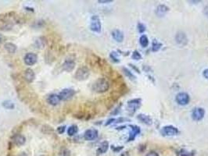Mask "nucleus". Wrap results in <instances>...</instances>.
<instances>
[{
  "label": "nucleus",
  "mask_w": 208,
  "mask_h": 156,
  "mask_svg": "<svg viewBox=\"0 0 208 156\" xmlns=\"http://www.w3.org/2000/svg\"><path fill=\"white\" fill-rule=\"evenodd\" d=\"M18 23V16L14 12L0 14V30L4 31H9L13 27Z\"/></svg>",
  "instance_id": "f257e3e1"
},
{
  "label": "nucleus",
  "mask_w": 208,
  "mask_h": 156,
  "mask_svg": "<svg viewBox=\"0 0 208 156\" xmlns=\"http://www.w3.org/2000/svg\"><path fill=\"white\" fill-rule=\"evenodd\" d=\"M109 88V83L106 78H99L93 83L92 90L96 93H104Z\"/></svg>",
  "instance_id": "f03ea898"
},
{
  "label": "nucleus",
  "mask_w": 208,
  "mask_h": 156,
  "mask_svg": "<svg viewBox=\"0 0 208 156\" xmlns=\"http://www.w3.org/2000/svg\"><path fill=\"white\" fill-rule=\"evenodd\" d=\"M90 75V70L88 67H81L76 70L75 74H74V78L79 81H83V80H87Z\"/></svg>",
  "instance_id": "7ed1b4c3"
},
{
  "label": "nucleus",
  "mask_w": 208,
  "mask_h": 156,
  "mask_svg": "<svg viewBox=\"0 0 208 156\" xmlns=\"http://www.w3.org/2000/svg\"><path fill=\"white\" fill-rule=\"evenodd\" d=\"M90 30L95 33H100L102 30V24L99 17L97 15H93L90 20Z\"/></svg>",
  "instance_id": "20e7f679"
},
{
  "label": "nucleus",
  "mask_w": 208,
  "mask_h": 156,
  "mask_svg": "<svg viewBox=\"0 0 208 156\" xmlns=\"http://www.w3.org/2000/svg\"><path fill=\"white\" fill-rule=\"evenodd\" d=\"M142 105V99L135 98L129 100L127 104V109L130 114H134Z\"/></svg>",
  "instance_id": "39448f33"
},
{
  "label": "nucleus",
  "mask_w": 208,
  "mask_h": 156,
  "mask_svg": "<svg viewBox=\"0 0 208 156\" xmlns=\"http://www.w3.org/2000/svg\"><path fill=\"white\" fill-rule=\"evenodd\" d=\"M75 94V91L71 88H64L58 94L61 101H68L72 98Z\"/></svg>",
  "instance_id": "423d86ee"
},
{
  "label": "nucleus",
  "mask_w": 208,
  "mask_h": 156,
  "mask_svg": "<svg viewBox=\"0 0 208 156\" xmlns=\"http://www.w3.org/2000/svg\"><path fill=\"white\" fill-rule=\"evenodd\" d=\"M179 130L178 128H176L174 126H165L163 127V128L161 129L160 130V133L163 136H166V137H172V136H175L179 133Z\"/></svg>",
  "instance_id": "0eeeda50"
},
{
  "label": "nucleus",
  "mask_w": 208,
  "mask_h": 156,
  "mask_svg": "<svg viewBox=\"0 0 208 156\" xmlns=\"http://www.w3.org/2000/svg\"><path fill=\"white\" fill-rule=\"evenodd\" d=\"M175 100L179 105L184 106V105H188L190 101V97L187 93L180 92L176 95Z\"/></svg>",
  "instance_id": "6e6552de"
},
{
  "label": "nucleus",
  "mask_w": 208,
  "mask_h": 156,
  "mask_svg": "<svg viewBox=\"0 0 208 156\" xmlns=\"http://www.w3.org/2000/svg\"><path fill=\"white\" fill-rule=\"evenodd\" d=\"M204 116H205V110L200 107H196V108H193V112H192V118L195 121L202 120Z\"/></svg>",
  "instance_id": "1a4fd4ad"
},
{
  "label": "nucleus",
  "mask_w": 208,
  "mask_h": 156,
  "mask_svg": "<svg viewBox=\"0 0 208 156\" xmlns=\"http://www.w3.org/2000/svg\"><path fill=\"white\" fill-rule=\"evenodd\" d=\"M10 142L12 143L13 145L16 146H20L24 145L26 142V138L24 135L20 134V133H16V134H13L12 138H11Z\"/></svg>",
  "instance_id": "9d476101"
},
{
  "label": "nucleus",
  "mask_w": 208,
  "mask_h": 156,
  "mask_svg": "<svg viewBox=\"0 0 208 156\" xmlns=\"http://www.w3.org/2000/svg\"><path fill=\"white\" fill-rule=\"evenodd\" d=\"M75 61L74 59H71V58H67L66 60L63 62V63L62 64V69L63 70L66 72H71L73 71V70L75 67Z\"/></svg>",
  "instance_id": "9b49d317"
},
{
  "label": "nucleus",
  "mask_w": 208,
  "mask_h": 156,
  "mask_svg": "<svg viewBox=\"0 0 208 156\" xmlns=\"http://www.w3.org/2000/svg\"><path fill=\"white\" fill-rule=\"evenodd\" d=\"M38 60V56L35 53H28L25 55L24 58V63L27 66H33L37 63Z\"/></svg>",
  "instance_id": "f8f14e48"
},
{
  "label": "nucleus",
  "mask_w": 208,
  "mask_h": 156,
  "mask_svg": "<svg viewBox=\"0 0 208 156\" xmlns=\"http://www.w3.org/2000/svg\"><path fill=\"white\" fill-rule=\"evenodd\" d=\"M98 130L96 129H89V130H87L84 133V138L86 141H94L96 138H98Z\"/></svg>",
  "instance_id": "ddd939ff"
},
{
  "label": "nucleus",
  "mask_w": 208,
  "mask_h": 156,
  "mask_svg": "<svg viewBox=\"0 0 208 156\" xmlns=\"http://www.w3.org/2000/svg\"><path fill=\"white\" fill-rule=\"evenodd\" d=\"M175 40L176 42L179 44V45L182 46H185L188 44V38H187L186 34L182 31H179L175 35Z\"/></svg>",
  "instance_id": "4468645a"
},
{
  "label": "nucleus",
  "mask_w": 208,
  "mask_h": 156,
  "mask_svg": "<svg viewBox=\"0 0 208 156\" xmlns=\"http://www.w3.org/2000/svg\"><path fill=\"white\" fill-rule=\"evenodd\" d=\"M128 127L131 128V130L129 132V138H128V141H132L136 139V136L139 134L141 132L140 128L136 125H128Z\"/></svg>",
  "instance_id": "2eb2a0df"
},
{
  "label": "nucleus",
  "mask_w": 208,
  "mask_h": 156,
  "mask_svg": "<svg viewBox=\"0 0 208 156\" xmlns=\"http://www.w3.org/2000/svg\"><path fill=\"white\" fill-rule=\"evenodd\" d=\"M24 79L27 83H32L35 79V73L34 70H31V68L27 69L24 71Z\"/></svg>",
  "instance_id": "dca6fc26"
},
{
  "label": "nucleus",
  "mask_w": 208,
  "mask_h": 156,
  "mask_svg": "<svg viewBox=\"0 0 208 156\" xmlns=\"http://www.w3.org/2000/svg\"><path fill=\"white\" fill-rule=\"evenodd\" d=\"M47 102H48L50 105H52V106H56V105H58L60 103V97H59L58 94H51L47 97L46 98Z\"/></svg>",
  "instance_id": "f3484780"
},
{
  "label": "nucleus",
  "mask_w": 208,
  "mask_h": 156,
  "mask_svg": "<svg viewBox=\"0 0 208 156\" xmlns=\"http://www.w3.org/2000/svg\"><path fill=\"white\" fill-rule=\"evenodd\" d=\"M168 11H169V8L168 6H165V5H159L157 7L155 13H156V15L157 17H162L166 15L168 13Z\"/></svg>",
  "instance_id": "a211bd4d"
},
{
  "label": "nucleus",
  "mask_w": 208,
  "mask_h": 156,
  "mask_svg": "<svg viewBox=\"0 0 208 156\" xmlns=\"http://www.w3.org/2000/svg\"><path fill=\"white\" fill-rule=\"evenodd\" d=\"M111 35L117 42H122L124 41V38H125L124 33L118 29L114 30L111 33Z\"/></svg>",
  "instance_id": "6ab92c4d"
},
{
  "label": "nucleus",
  "mask_w": 208,
  "mask_h": 156,
  "mask_svg": "<svg viewBox=\"0 0 208 156\" xmlns=\"http://www.w3.org/2000/svg\"><path fill=\"white\" fill-rule=\"evenodd\" d=\"M137 119H139V121H141L142 123L146 124V125L150 126L153 123V119H152V118L150 117V116H148V115L139 114L138 115Z\"/></svg>",
  "instance_id": "aec40b11"
},
{
  "label": "nucleus",
  "mask_w": 208,
  "mask_h": 156,
  "mask_svg": "<svg viewBox=\"0 0 208 156\" xmlns=\"http://www.w3.org/2000/svg\"><path fill=\"white\" fill-rule=\"evenodd\" d=\"M108 148H109V143H108V141H104V142L101 143L99 147L98 148L97 151H96L97 155H102V154L106 153L107 152Z\"/></svg>",
  "instance_id": "412c9836"
},
{
  "label": "nucleus",
  "mask_w": 208,
  "mask_h": 156,
  "mask_svg": "<svg viewBox=\"0 0 208 156\" xmlns=\"http://www.w3.org/2000/svg\"><path fill=\"white\" fill-rule=\"evenodd\" d=\"M4 48L9 54H13V53H16L17 49V45L13 43H11V42H7V43L5 44Z\"/></svg>",
  "instance_id": "4be33fe9"
},
{
  "label": "nucleus",
  "mask_w": 208,
  "mask_h": 156,
  "mask_svg": "<svg viewBox=\"0 0 208 156\" xmlns=\"http://www.w3.org/2000/svg\"><path fill=\"white\" fill-rule=\"evenodd\" d=\"M2 105H3V108H6V109L12 110V109H14V108H15V104H14L13 102L10 100H6V101H4V102H3Z\"/></svg>",
  "instance_id": "5701e85b"
},
{
  "label": "nucleus",
  "mask_w": 208,
  "mask_h": 156,
  "mask_svg": "<svg viewBox=\"0 0 208 156\" xmlns=\"http://www.w3.org/2000/svg\"><path fill=\"white\" fill-rule=\"evenodd\" d=\"M77 132H78V127H77V125H71V127H68L67 134L69 136H74L75 134H77Z\"/></svg>",
  "instance_id": "b1692460"
},
{
  "label": "nucleus",
  "mask_w": 208,
  "mask_h": 156,
  "mask_svg": "<svg viewBox=\"0 0 208 156\" xmlns=\"http://www.w3.org/2000/svg\"><path fill=\"white\" fill-rule=\"evenodd\" d=\"M139 43H140L141 46H142V48H146V47L148 46L149 45L148 37H147V35H145V34H142V35L140 37V38H139Z\"/></svg>",
  "instance_id": "393cba45"
},
{
  "label": "nucleus",
  "mask_w": 208,
  "mask_h": 156,
  "mask_svg": "<svg viewBox=\"0 0 208 156\" xmlns=\"http://www.w3.org/2000/svg\"><path fill=\"white\" fill-rule=\"evenodd\" d=\"M162 45H163L162 43H160L158 41H157L156 39H154V40L153 41V43H152V51L154 52V53L158 52L159 50L161 48Z\"/></svg>",
  "instance_id": "a878e982"
},
{
  "label": "nucleus",
  "mask_w": 208,
  "mask_h": 156,
  "mask_svg": "<svg viewBox=\"0 0 208 156\" xmlns=\"http://www.w3.org/2000/svg\"><path fill=\"white\" fill-rule=\"evenodd\" d=\"M194 152H189L185 149H180L177 152V156H194Z\"/></svg>",
  "instance_id": "bb28decb"
},
{
  "label": "nucleus",
  "mask_w": 208,
  "mask_h": 156,
  "mask_svg": "<svg viewBox=\"0 0 208 156\" xmlns=\"http://www.w3.org/2000/svg\"><path fill=\"white\" fill-rule=\"evenodd\" d=\"M122 71L124 72V73L125 74V76H126L127 78H129L130 80H136V76H135V75L133 74V73H131L129 70H128V69L125 68V67H123V68H122Z\"/></svg>",
  "instance_id": "cd10ccee"
},
{
  "label": "nucleus",
  "mask_w": 208,
  "mask_h": 156,
  "mask_svg": "<svg viewBox=\"0 0 208 156\" xmlns=\"http://www.w3.org/2000/svg\"><path fill=\"white\" fill-rule=\"evenodd\" d=\"M45 43H46V40H45L44 38H39L35 42L36 45H37L39 48H42V47L45 46Z\"/></svg>",
  "instance_id": "c85d7f7f"
},
{
  "label": "nucleus",
  "mask_w": 208,
  "mask_h": 156,
  "mask_svg": "<svg viewBox=\"0 0 208 156\" xmlns=\"http://www.w3.org/2000/svg\"><path fill=\"white\" fill-rule=\"evenodd\" d=\"M109 58L113 60V62L114 63H119L120 62V59L118 58V53H116V52H111L110 54H109Z\"/></svg>",
  "instance_id": "c756f323"
},
{
  "label": "nucleus",
  "mask_w": 208,
  "mask_h": 156,
  "mask_svg": "<svg viewBox=\"0 0 208 156\" xmlns=\"http://www.w3.org/2000/svg\"><path fill=\"white\" fill-rule=\"evenodd\" d=\"M42 130L44 133H45V134H50V133H52V132H53V129L48 125L42 126Z\"/></svg>",
  "instance_id": "7c9ffc66"
},
{
  "label": "nucleus",
  "mask_w": 208,
  "mask_h": 156,
  "mask_svg": "<svg viewBox=\"0 0 208 156\" xmlns=\"http://www.w3.org/2000/svg\"><path fill=\"white\" fill-rule=\"evenodd\" d=\"M131 58H132L133 59H135V60H140V59H142V55H141V53H139V52L138 51H134L132 53V55H131Z\"/></svg>",
  "instance_id": "2f4dec72"
},
{
  "label": "nucleus",
  "mask_w": 208,
  "mask_h": 156,
  "mask_svg": "<svg viewBox=\"0 0 208 156\" xmlns=\"http://www.w3.org/2000/svg\"><path fill=\"white\" fill-rule=\"evenodd\" d=\"M137 28H138V31H139V33L145 32L146 29H147L146 26L142 23H138V24H137Z\"/></svg>",
  "instance_id": "473e14b6"
},
{
  "label": "nucleus",
  "mask_w": 208,
  "mask_h": 156,
  "mask_svg": "<svg viewBox=\"0 0 208 156\" xmlns=\"http://www.w3.org/2000/svg\"><path fill=\"white\" fill-rule=\"evenodd\" d=\"M127 121H130V119H127V118L120 117V118H118V119H115V120H114V123H120L127 122Z\"/></svg>",
  "instance_id": "72a5a7b5"
},
{
  "label": "nucleus",
  "mask_w": 208,
  "mask_h": 156,
  "mask_svg": "<svg viewBox=\"0 0 208 156\" xmlns=\"http://www.w3.org/2000/svg\"><path fill=\"white\" fill-rule=\"evenodd\" d=\"M123 148H124L123 146H114V145L111 146V149H112L114 152H120Z\"/></svg>",
  "instance_id": "f704fd0d"
},
{
  "label": "nucleus",
  "mask_w": 208,
  "mask_h": 156,
  "mask_svg": "<svg viewBox=\"0 0 208 156\" xmlns=\"http://www.w3.org/2000/svg\"><path fill=\"white\" fill-rule=\"evenodd\" d=\"M65 130H66V126H60V127H59L58 128H57V132H58V133H60V134H62V133H64Z\"/></svg>",
  "instance_id": "c9c22d12"
},
{
  "label": "nucleus",
  "mask_w": 208,
  "mask_h": 156,
  "mask_svg": "<svg viewBox=\"0 0 208 156\" xmlns=\"http://www.w3.org/2000/svg\"><path fill=\"white\" fill-rule=\"evenodd\" d=\"M120 107H121V104H120V105H119V106H117V108H115V110H114V111L113 112V113H111V115H117V114H118V113H119V112H120Z\"/></svg>",
  "instance_id": "e433bc0d"
},
{
  "label": "nucleus",
  "mask_w": 208,
  "mask_h": 156,
  "mask_svg": "<svg viewBox=\"0 0 208 156\" xmlns=\"http://www.w3.org/2000/svg\"><path fill=\"white\" fill-rule=\"evenodd\" d=\"M146 156H159V154L157 153V152H154V151H152V152H150L149 153H147Z\"/></svg>",
  "instance_id": "4c0bfd02"
},
{
  "label": "nucleus",
  "mask_w": 208,
  "mask_h": 156,
  "mask_svg": "<svg viewBox=\"0 0 208 156\" xmlns=\"http://www.w3.org/2000/svg\"><path fill=\"white\" fill-rule=\"evenodd\" d=\"M63 156H70L71 155V152H70L69 150H67V149H65L64 151H63Z\"/></svg>",
  "instance_id": "58836bf2"
},
{
  "label": "nucleus",
  "mask_w": 208,
  "mask_h": 156,
  "mask_svg": "<svg viewBox=\"0 0 208 156\" xmlns=\"http://www.w3.org/2000/svg\"><path fill=\"white\" fill-rule=\"evenodd\" d=\"M203 76H204V78L208 80V69H206V70H204V72H203Z\"/></svg>",
  "instance_id": "ea45409f"
},
{
  "label": "nucleus",
  "mask_w": 208,
  "mask_h": 156,
  "mask_svg": "<svg viewBox=\"0 0 208 156\" xmlns=\"http://www.w3.org/2000/svg\"><path fill=\"white\" fill-rule=\"evenodd\" d=\"M114 120H115V119H108L107 122H106V123H105V125L108 126V125H109V124H111V123H114Z\"/></svg>",
  "instance_id": "a19ab883"
},
{
  "label": "nucleus",
  "mask_w": 208,
  "mask_h": 156,
  "mask_svg": "<svg viewBox=\"0 0 208 156\" xmlns=\"http://www.w3.org/2000/svg\"><path fill=\"white\" fill-rule=\"evenodd\" d=\"M98 3H113V0H106V1H104V0H99L98 1Z\"/></svg>",
  "instance_id": "79ce46f5"
},
{
  "label": "nucleus",
  "mask_w": 208,
  "mask_h": 156,
  "mask_svg": "<svg viewBox=\"0 0 208 156\" xmlns=\"http://www.w3.org/2000/svg\"><path fill=\"white\" fill-rule=\"evenodd\" d=\"M204 15H206L207 17H208V6H207L205 8H204Z\"/></svg>",
  "instance_id": "37998d69"
},
{
  "label": "nucleus",
  "mask_w": 208,
  "mask_h": 156,
  "mask_svg": "<svg viewBox=\"0 0 208 156\" xmlns=\"http://www.w3.org/2000/svg\"><path fill=\"white\" fill-rule=\"evenodd\" d=\"M4 40H5V37L3 35V34H0V44L3 43V42H4Z\"/></svg>",
  "instance_id": "c03bdc74"
},
{
  "label": "nucleus",
  "mask_w": 208,
  "mask_h": 156,
  "mask_svg": "<svg viewBox=\"0 0 208 156\" xmlns=\"http://www.w3.org/2000/svg\"><path fill=\"white\" fill-rule=\"evenodd\" d=\"M25 9H27L28 11H31V12H34V9L31 7H28V6H25Z\"/></svg>",
  "instance_id": "a18cd8bd"
},
{
  "label": "nucleus",
  "mask_w": 208,
  "mask_h": 156,
  "mask_svg": "<svg viewBox=\"0 0 208 156\" xmlns=\"http://www.w3.org/2000/svg\"><path fill=\"white\" fill-rule=\"evenodd\" d=\"M130 66H131V67H132V68H133V69H134V70H136V71H137V73H140V72H139V70H138V69H137V68H136V67H135V66H134V65H131V64H130Z\"/></svg>",
  "instance_id": "49530a36"
},
{
  "label": "nucleus",
  "mask_w": 208,
  "mask_h": 156,
  "mask_svg": "<svg viewBox=\"0 0 208 156\" xmlns=\"http://www.w3.org/2000/svg\"><path fill=\"white\" fill-rule=\"evenodd\" d=\"M18 156H27V155L24 153V152H22V153L20 154V155H19Z\"/></svg>",
  "instance_id": "de8ad7c7"
},
{
  "label": "nucleus",
  "mask_w": 208,
  "mask_h": 156,
  "mask_svg": "<svg viewBox=\"0 0 208 156\" xmlns=\"http://www.w3.org/2000/svg\"><path fill=\"white\" fill-rule=\"evenodd\" d=\"M7 156H13V155H12V154L9 153V154H8V155H7Z\"/></svg>",
  "instance_id": "09e8293b"
},
{
  "label": "nucleus",
  "mask_w": 208,
  "mask_h": 156,
  "mask_svg": "<svg viewBox=\"0 0 208 156\" xmlns=\"http://www.w3.org/2000/svg\"><path fill=\"white\" fill-rule=\"evenodd\" d=\"M41 156H46V155H41Z\"/></svg>",
  "instance_id": "8fccbe9b"
}]
</instances>
